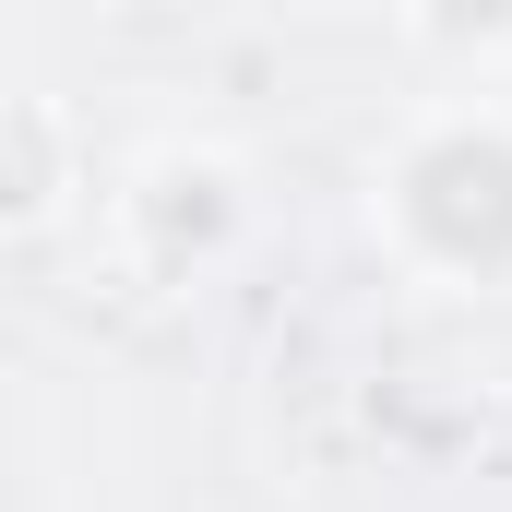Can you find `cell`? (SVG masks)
Instances as JSON below:
<instances>
[{"instance_id": "6da1fadb", "label": "cell", "mask_w": 512, "mask_h": 512, "mask_svg": "<svg viewBox=\"0 0 512 512\" xmlns=\"http://www.w3.org/2000/svg\"><path fill=\"white\" fill-rule=\"evenodd\" d=\"M370 239L441 298H512V120L429 108L370 167Z\"/></svg>"}, {"instance_id": "7a4b0ae2", "label": "cell", "mask_w": 512, "mask_h": 512, "mask_svg": "<svg viewBox=\"0 0 512 512\" xmlns=\"http://www.w3.org/2000/svg\"><path fill=\"white\" fill-rule=\"evenodd\" d=\"M72 179H84V143H72V120H60L48 96L0 84V239L48 227V215L72 203Z\"/></svg>"}]
</instances>
